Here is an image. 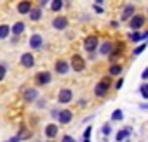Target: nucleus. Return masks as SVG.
I'll return each mask as SVG.
<instances>
[{
    "mask_svg": "<svg viewBox=\"0 0 148 142\" xmlns=\"http://www.w3.org/2000/svg\"><path fill=\"white\" fill-rule=\"evenodd\" d=\"M145 47H146V42H145L143 45H139V47H136V49H134V52H132V55H139V54H141V52L145 50Z\"/></svg>",
    "mask_w": 148,
    "mask_h": 142,
    "instance_id": "27",
    "label": "nucleus"
},
{
    "mask_svg": "<svg viewBox=\"0 0 148 142\" xmlns=\"http://www.w3.org/2000/svg\"><path fill=\"white\" fill-rule=\"evenodd\" d=\"M122 116H124V114H122V109H115V113L112 114V120H113V121H120Z\"/></svg>",
    "mask_w": 148,
    "mask_h": 142,
    "instance_id": "23",
    "label": "nucleus"
},
{
    "mask_svg": "<svg viewBox=\"0 0 148 142\" xmlns=\"http://www.w3.org/2000/svg\"><path fill=\"white\" fill-rule=\"evenodd\" d=\"M99 85H101V87H105V89L108 90V89H110V85H112V78H110V76H105V78L99 82Z\"/></svg>",
    "mask_w": 148,
    "mask_h": 142,
    "instance_id": "21",
    "label": "nucleus"
},
{
    "mask_svg": "<svg viewBox=\"0 0 148 142\" xmlns=\"http://www.w3.org/2000/svg\"><path fill=\"white\" fill-rule=\"evenodd\" d=\"M136 14H134V5L132 4H129V5H125V9L122 11V14H120V19L122 21H127V19H132Z\"/></svg>",
    "mask_w": 148,
    "mask_h": 142,
    "instance_id": "6",
    "label": "nucleus"
},
{
    "mask_svg": "<svg viewBox=\"0 0 148 142\" xmlns=\"http://www.w3.org/2000/svg\"><path fill=\"white\" fill-rule=\"evenodd\" d=\"M30 47L32 49H40L42 47V37L40 35H32V38H30Z\"/></svg>",
    "mask_w": 148,
    "mask_h": 142,
    "instance_id": "9",
    "label": "nucleus"
},
{
    "mask_svg": "<svg viewBox=\"0 0 148 142\" xmlns=\"http://www.w3.org/2000/svg\"><path fill=\"white\" fill-rule=\"evenodd\" d=\"M68 68H70V66H68L66 61H58V62H56V71H58L59 75H64L66 71H68Z\"/></svg>",
    "mask_w": 148,
    "mask_h": 142,
    "instance_id": "14",
    "label": "nucleus"
},
{
    "mask_svg": "<svg viewBox=\"0 0 148 142\" xmlns=\"http://www.w3.org/2000/svg\"><path fill=\"white\" fill-rule=\"evenodd\" d=\"M94 92H96V95H98V97H103V95L106 94V89H105V87H101V85L98 83V85H96V89H94Z\"/></svg>",
    "mask_w": 148,
    "mask_h": 142,
    "instance_id": "22",
    "label": "nucleus"
},
{
    "mask_svg": "<svg viewBox=\"0 0 148 142\" xmlns=\"http://www.w3.org/2000/svg\"><path fill=\"white\" fill-rule=\"evenodd\" d=\"M40 16H42V9H40V7H38V9H33V11L30 12V19H32V21H38Z\"/></svg>",
    "mask_w": 148,
    "mask_h": 142,
    "instance_id": "19",
    "label": "nucleus"
},
{
    "mask_svg": "<svg viewBox=\"0 0 148 142\" xmlns=\"http://www.w3.org/2000/svg\"><path fill=\"white\" fill-rule=\"evenodd\" d=\"M84 142H89V140H84Z\"/></svg>",
    "mask_w": 148,
    "mask_h": 142,
    "instance_id": "36",
    "label": "nucleus"
},
{
    "mask_svg": "<svg viewBox=\"0 0 148 142\" xmlns=\"http://www.w3.org/2000/svg\"><path fill=\"white\" fill-rule=\"evenodd\" d=\"M71 99H73V94H71L70 89H63V90H59V94H58V101H59L61 104H66V102H70Z\"/></svg>",
    "mask_w": 148,
    "mask_h": 142,
    "instance_id": "4",
    "label": "nucleus"
},
{
    "mask_svg": "<svg viewBox=\"0 0 148 142\" xmlns=\"http://www.w3.org/2000/svg\"><path fill=\"white\" fill-rule=\"evenodd\" d=\"M11 30H12V33H14V35H19V33L25 30V24H23V23H14V26H12Z\"/></svg>",
    "mask_w": 148,
    "mask_h": 142,
    "instance_id": "20",
    "label": "nucleus"
},
{
    "mask_svg": "<svg viewBox=\"0 0 148 142\" xmlns=\"http://www.w3.org/2000/svg\"><path fill=\"white\" fill-rule=\"evenodd\" d=\"M122 49H124V43H119V45L113 49V52L110 54V61H115L117 57H120V54H122Z\"/></svg>",
    "mask_w": 148,
    "mask_h": 142,
    "instance_id": "16",
    "label": "nucleus"
},
{
    "mask_svg": "<svg viewBox=\"0 0 148 142\" xmlns=\"http://www.w3.org/2000/svg\"><path fill=\"white\" fill-rule=\"evenodd\" d=\"M143 24H145V18H143V16H139V14H136V16L131 19L129 28H131V30H134V33H136L139 28H143Z\"/></svg>",
    "mask_w": 148,
    "mask_h": 142,
    "instance_id": "3",
    "label": "nucleus"
},
{
    "mask_svg": "<svg viewBox=\"0 0 148 142\" xmlns=\"http://www.w3.org/2000/svg\"><path fill=\"white\" fill-rule=\"evenodd\" d=\"M32 11H33V7H32V2H30V0H23V2L18 4V12H19V14H30Z\"/></svg>",
    "mask_w": 148,
    "mask_h": 142,
    "instance_id": "5",
    "label": "nucleus"
},
{
    "mask_svg": "<svg viewBox=\"0 0 148 142\" xmlns=\"http://www.w3.org/2000/svg\"><path fill=\"white\" fill-rule=\"evenodd\" d=\"M113 49H115V47H113V43H112V42H105V43L101 45L99 52H101L103 55H110V54L113 52Z\"/></svg>",
    "mask_w": 148,
    "mask_h": 142,
    "instance_id": "11",
    "label": "nucleus"
},
{
    "mask_svg": "<svg viewBox=\"0 0 148 142\" xmlns=\"http://www.w3.org/2000/svg\"><path fill=\"white\" fill-rule=\"evenodd\" d=\"M146 90H148V85H146Z\"/></svg>",
    "mask_w": 148,
    "mask_h": 142,
    "instance_id": "37",
    "label": "nucleus"
},
{
    "mask_svg": "<svg viewBox=\"0 0 148 142\" xmlns=\"http://www.w3.org/2000/svg\"><path fill=\"white\" fill-rule=\"evenodd\" d=\"M63 142H75V140H73L70 135H64V137H63Z\"/></svg>",
    "mask_w": 148,
    "mask_h": 142,
    "instance_id": "31",
    "label": "nucleus"
},
{
    "mask_svg": "<svg viewBox=\"0 0 148 142\" xmlns=\"http://www.w3.org/2000/svg\"><path fill=\"white\" fill-rule=\"evenodd\" d=\"M49 82H51V73H47V71H42L37 75V85H47Z\"/></svg>",
    "mask_w": 148,
    "mask_h": 142,
    "instance_id": "8",
    "label": "nucleus"
},
{
    "mask_svg": "<svg viewBox=\"0 0 148 142\" xmlns=\"http://www.w3.org/2000/svg\"><path fill=\"white\" fill-rule=\"evenodd\" d=\"M4 76H5V64L0 66V80H4Z\"/></svg>",
    "mask_w": 148,
    "mask_h": 142,
    "instance_id": "29",
    "label": "nucleus"
},
{
    "mask_svg": "<svg viewBox=\"0 0 148 142\" xmlns=\"http://www.w3.org/2000/svg\"><path fill=\"white\" fill-rule=\"evenodd\" d=\"M52 26H54L56 30H64V28L68 26V19H66V18H63V16H58V18H54Z\"/></svg>",
    "mask_w": 148,
    "mask_h": 142,
    "instance_id": "7",
    "label": "nucleus"
},
{
    "mask_svg": "<svg viewBox=\"0 0 148 142\" xmlns=\"http://www.w3.org/2000/svg\"><path fill=\"white\" fill-rule=\"evenodd\" d=\"M51 7H52V11H59L63 7V2H61V0H54V2L51 4Z\"/></svg>",
    "mask_w": 148,
    "mask_h": 142,
    "instance_id": "26",
    "label": "nucleus"
},
{
    "mask_svg": "<svg viewBox=\"0 0 148 142\" xmlns=\"http://www.w3.org/2000/svg\"><path fill=\"white\" fill-rule=\"evenodd\" d=\"M129 135V130H120L119 133H117V140L119 142H122V140H125V137Z\"/></svg>",
    "mask_w": 148,
    "mask_h": 142,
    "instance_id": "24",
    "label": "nucleus"
},
{
    "mask_svg": "<svg viewBox=\"0 0 148 142\" xmlns=\"http://www.w3.org/2000/svg\"><path fill=\"white\" fill-rule=\"evenodd\" d=\"M45 135H47L49 139H54V137L58 135V126H56V125H47V126H45Z\"/></svg>",
    "mask_w": 148,
    "mask_h": 142,
    "instance_id": "15",
    "label": "nucleus"
},
{
    "mask_svg": "<svg viewBox=\"0 0 148 142\" xmlns=\"http://www.w3.org/2000/svg\"><path fill=\"white\" fill-rule=\"evenodd\" d=\"M91 132H92V128H91V126H87V130H86V133H84V140H89Z\"/></svg>",
    "mask_w": 148,
    "mask_h": 142,
    "instance_id": "28",
    "label": "nucleus"
},
{
    "mask_svg": "<svg viewBox=\"0 0 148 142\" xmlns=\"http://www.w3.org/2000/svg\"><path fill=\"white\" fill-rule=\"evenodd\" d=\"M37 97H38V92H37L35 89H28V90L25 92V101H26V102H33Z\"/></svg>",
    "mask_w": 148,
    "mask_h": 142,
    "instance_id": "12",
    "label": "nucleus"
},
{
    "mask_svg": "<svg viewBox=\"0 0 148 142\" xmlns=\"http://www.w3.org/2000/svg\"><path fill=\"white\" fill-rule=\"evenodd\" d=\"M70 64H71V69L79 71V73L86 69V61H84V57H82V55H79V54L71 55V61H70Z\"/></svg>",
    "mask_w": 148,
    "mask_h": 142,
    "instance_id": "1",
    "label": "nucleus"
},
{
    "mask_svg": "<svg viewBox=\"0 0 148 142\" xmlns=\"http://www.w3.org/2000/svg\"><path fill=\"white\" fill-rule=\"evenodd\" d=\"M33 62H35V61H33V55H32V54H28V52H26V54H23V55H21V64H23L25 68H32V66H33Z\"/></svg>",
    "mask_w": 148,
    "mask_h": 142,
    "instance_id": "10",
    "label": "nucleus"
},
{
    "mask_svg": "<svg viewBox=\"0 0 148 142\" xmlns=\"http://www.w3.org/2000/svg\"><path fill=\"white\" fill-rule=\"evenodd\" d=\"M7 35H9V26H0V38H7Z\"/></svg>",
    "mask_w": 148,
    "mask_h": 142,
    "instance_id": "25",
    "label": "nucleus"
},
{
    "mask_svg": "<svg viewBox=\"0 0 148 142\" xmlns=\"http://www.w3.org/2000/svg\"><path fill=\"white\" fill-rule=\"evenodd\" d=\"M120 73H122V66H119V64H112L110 66V75L112 76H117Z\"/></svg>",
    "mask_w": 148,
    "mask_h": 142,
    "instance_id": "18",
    "label": "nucleus"
},
{
    "mask_svg": "<svg viewBox=\"0 0 148 142\" xmlns=\"http://www.w3.org/2000/svg\"><path fill=\"white\" fill-rule=\"evenodd\" d=\"M103 133H105V135L110 133V125H105V126H103Z\"/></svg>",
    "mask_w": 148,
    "mask_h": 142,
    "instance_id": "32",
    "label": "nucleus"
},
{
    "mask_svg": "<svg viewBox=\"0 0 148 142\" xmlns=\"http://www.w3.org/2000/svg\"><path fill=\"white\" fill-rule=\"evenodd\" d=\"M139 92H141V95H143L145 99H148V90H146V87H141V89H139Z\"/></svg>",
    "mask_w": 148,
    "mask_h": 142,
    "instance_id": "30",
    "label": "nucleus"
},
{
    "mask_svg": "<svg viewBox=\"0 0 148 142\" xmlns=\"http://www.w3.org/2000/svg\"><path fill=\"white\" fill-rule=\"evenodd\" d=\"M98 37H94V35H91V37H87L86 38V42H84V49L87 50V52H94L96 49H98Z\"/></svg>",
    "mask_w": 148,
    "mask_h": 142,
    "instance_id": "2",
    "label": "nucleus"
},
{
    "mask_svg": "<svg viewBox=\"0 0 148 142\" xmlns=\"http://www.w3.org/2000/svg\"><path fill=\"white\" fill-rule=\"evenodd\" d=\"M122 83H124V80H122V78H120V80H119V82H117V83H115V89H120V87H122Z\"/></svg>",
    "mask_w": 148,
    "mask_h": 142,
    "instance_id": "34",
    "label": "nucleus"
},
{
    "mask_svg": "<svg viewBox=\"0 0 148 142\" xmlns=\"http://www.w3.org/2000/svg\"><path fill=\"white\" fill-rule=\"evenodd\" d=\"M141 78H143V80H148V68H146V69L143 71V75H141Z\"/></svg>",
    "mask_w": 148,
    "mask_h": 142,
    "instance_id": "33",
    "label": "nucleus"
},
{
    "mask_svg": "<svg viewBox=\"0 0 148 142\" xmlns=\"http://www.w3.org/2000/svg\"><path fill=\"white\" fill-rule=\"evenodd\" d=\"M94 11H96V12H103V9H101V7H99V5H98V4H96V5H94Z\"/></svg>",
    "mask_w": 148,
    "mask_h": 142,
    "instance_id": "35",
    "label": "nucleus"
},
{
    "mask_svg": "<svg viewBox=\"0 0 148 142\" xmlns=\"http://www.w3.org/2000/svg\"><path fill=\"white\" fill-rule=\"evenodd\" d=\"M71 118H73V114H71L70 111L63 109V111H61V116H59V123L66 125V123H70V121H71Z\"/></svg>",
    "mask_w": 148,
    "mask_h": 142,
    "instance_id": "13",
    "label": "nucleus"
},
{
    "mask_svg": "<svg viewBox=\"0 0 148 142\" xmlns=\"http://www.w3.org/2000/svg\"><path fill=\"white\" fill-rule=\"evenodd\" d=\"M145 38H148V33H132L131 35V40L132 42H141V40H145Z\"/></svg>",
    "mask_w": 148,
    "mask_h": 142,
    "instance_id": "17",
    "label": "nucleus"
}]
</instances>
